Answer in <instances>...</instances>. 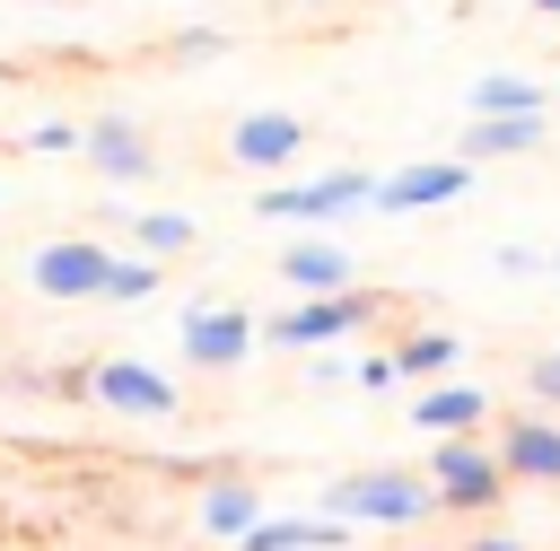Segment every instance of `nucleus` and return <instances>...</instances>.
Returning a JSON list of instances; mask_svg holds the SVG:
<instances>
[{
  "label": "nucleus",
  "instance_id": "1",
  "mask_svg": "<svg viewBox=\"0 0 560 551\" xmlns=\"http://www.w3.org/2000/svg\"><path fill=\"white\" fill-rule=\"evenodd\" d=\"M368 210H376V166H332V175L254 192V219H271V227H341V219H368Z\"/></svg>",
  "mask_w": 560,
  "mask_h": 551
},
{
  "label": "nucleus",
  "instance_id": "2",
  "mask_svg": "<svg viewBox=\"0 0 560 551\" xmlns=\"http://www.w3.org/2000/svg\"><path fill=\"white\" fill-rule=\"evenodd\" d=\"M420 481L438 490V507H446V516H499V499L516 490V481H508V464L490 455V437H429Z\"/></svg>",
  "mask_w": 560,
  "mask_h": 551
},
{
  "label": "nucleus",
  "instance_id": "3",
  "mask_svg": "<svg viewBox=\"0 0 560 551\" xmlns=\"http://www.w3.org/2000/svg\"><path fill=\"white\" fill-rule=\"evenodd\" d=\"M324 516H341V525H420V516H438V490L402 464H368V472L324 481Z\"/></svg>",
  "mask_w": 560,
  "mask_h": 551
},
{
  "label": "nucleus",
  "instance_id": "4",
  "mask_svg": "<svg viewBox=\"0 0 560 551\" xmlns=\"http://www.w3.org/2000/svg\"><path fill=\"white\" fill-rule=\"evenodd\" d=\"M376 306H385L376 289H332V297H298L289 315H262V341H271V350H306V359H315V350H341V341H350L359 324H376Z\"/></svg>",
  "mask_w": 560,
  "mask_h": 551
},
{
  "label": "nucleus",
  "instance_id": "5",
  "mask_svg": "<svg viewBox=\"0 0 560 551\" xmlns=\"http://www.w3.org/2000/svg\"><path fill=\"white\" fill-rule=\"evenodd\" d=\"M175 341H184V359H192V367L228 376V367H245V359L262 350V315H254V306H236V297H192V306H184V324H175Z\"/></svg>",
  "mask_w": 560,
  "mask_h": 551
},
{
  "label": "nucleus",
  "instance_id": "6",
  "mask_svg": "<svg viewBox=\"0 0 560 551\" xmlns=\"http://www.w3.org/2000/svg\"><path fill=\"white\" fill-rule=\"evenodd\" d=\"M105 271H114V245H105V236H52V245H35V262H26L35 297H52V306L105 297Z\"/></svg>",
  "mask_w": 560,
  "mask_h": 551
},
{
  "label": "nucleus",
  "instance_id": "7",
  "mask_svg": "<svg viewBox=\"0 0 560 551\" xmlns=\"http://www.w3.org/2000/svg\"><path fill=\"white\" fill-rule=\"evenodd\" d=\"M298 149H306V122L289 105H245L228 122V166H245V175H289Z\"/></svg>",
  "mask_w": 560,
  "mask_h": 551
},
{
  "label": "nucleus",
  "instance_id": "8",
  "mask_svg": "<svg viewBox=\"0 0 560 551\" xmlns=\"http://www.w3.org/2000/svg\"><path fill=\"white\" fill-rule=\"evenodd\" d=\"M79 157H88L105 184H149V175H158V140L140 131V114H131V105H105V114H88V140H79Z\"/></svg>",
  "mask_w": 560,
  "mask_h": 551
},
{
  "label": "nucleus",
  "instance_id": "9",
  "mask_svg": "<svg viewBox=\"0 0 560 551\" xmlns=\"http://www.w3.org/2000/svg\"><path fill=\"white\" fill-rule=\"evenodd\" d=\"M472 184H481V166H464V157H411V166L376 175V210H385V219H411V210H446V201H464Z\"/></svg>",
  "mask_w": 560,
  "mask_h": 551
},
{
  "label": "nucleus",
  "instance_id": "10",
  "mask_svg": "<svg viewBox=\"0 0 560 551\" xmlns=\"http://www.w3.org/2000/svg\"><path fill=\"white\" fill-rule=\"evenodd\" d=\"M280 289L289 297H332V289H359V254L332 236V227H306L280 245Z\"/></svg>",
  "mask_w": 560,
  "mask_h": 551
},
{
  "label": "nucleus",
  "instance_id": "11",
  "mask_svg": "<svg viewBox=\"0 0 560 551\" xmlns=\"http://www.w3.org/2000/svg\"><path fill=\"white\" fill-rule=\"evenodd\" d=\"M88 394L105 402V411H122V420H175V385H166V367H149V359H96L88 367Z\"/></svg>",
  "mask_w": 560,
  "mask_h": 551
},
{
  "label": "nucleus",
  "instance_id": "12",
  "mask_svg": "<svg viewBox=\"0 0 560 551\" xmlns=\"http://www.w3.org/2000/svg\"><path fill=\"white\" fill-rule=\"evenodd\" d=\"M490 455L508 464V481H560V411H508L490 429Z\"/></svg>",
  "mask_w": 560,
  "mask_h": 551
},
{
  "label": "nucleus",
  "instance_id": "13",
  "mask_svg": "<svg viewBox=\"0 0 560 551\" xmlns=\"http://www.w3.org/2000/svg\"><path fill=\"white\" fill-rule=\"evenodd\" d=\"M411 429H420V437H481V429H490V385H472V376L420 385V394H411Z\"/></svg>",
  "mask_w": 560,
  "mask_h": 551
},
{
  "label": "nucleus",
  "instance_id": "14",
  "mask_svg": "<svg viewBox=\"0 0 560 551\" xmlns=\"http://www.w3.org/2000/svg\"><path fill=\"white\" fill-rule=\"evenodd\" d=\"M192 516H201V534H210V542H245V534H254V525H262L271 507H262V490H254L245 472H210V481H201V507H192Z\"/></svg>",
  "mask_w": 560,
  "mask_h": 551
},
{
  "label": "nucleus",
  "instance_id": "15",
  "mask_svg": "<svg viewBox=\"0 0 560 551\" xmlns=\"http://www.w3.org/2000/svg\"><path fill=\"white\" fill-rule=\"evenodd\" d=\"M464 114L472 122H516V114H551V87L534 70H481L464 87Z\"/></svg>",
  "mask_w": 560,
  "mask_h": 551
},
{
  "label": "nucleus",
  "instance_id": "16",
  "mask_svg": "<svg viewBox=\"0 0 560 551\" xmlns=\"http://www.w3.org/2000/svg\"><path fill=\"white\" fill-rule=\"evenodd\" d=\"M542 140H551V114H516V122H472V114H464L455 157H464V166H508V157H534Z\"/></svg>",
  "mask_w": 560,
  "mask_h": 551
},
{
  "label": "nucleus",
  "instance_id": "17",
  "mask_svg": "<svg viewBox=\"0 0 560 551\" xmlns=\"http://www.w3.org/2000/svg\"><path fill=\"white\" fill-rule=\"evenodd\" d=\"M350 534H359V525H341V516L315 507V516H262L236 551H350Z\"/></svg>",
  "mask_w": 560,
  "mask_h": 551
},
{
  "label": "nucleus",
  "instance_id": "18",
  "mask_svg": "<svg viewBox=\"0 0 560 551\" xmlns=\"http://www.w3.org/2000/svg\"><path fill=\"white\" fill-rule=\"evenodd\" d=\"M394 350V367H402V385H438V376H455L464 367V341L455 332H438V324H411L402 341H385Z\"/></svg>",
  "mask_w": 560,
  "mask_h": 551
},
{
  "label": "nucleus",
  "instance_id": "19",
  "mask_svg": "<svg viewBox=\"0 0 560 551\" xmlns=\"http://www.w3.org/2000/svg\"><path fill=\"white\" fill-rule=\"evenodd\" d=\"M122 236H131V254H149V262H175V254H192V236H201V227H192L184 210H131V227H122Z\"/></svg>",
  "mask_w": 560,
  "mask_h": 551
},
{
  "label": "nucleus",
  "instance_id": "20",
  "mask_svg": "<svg viewBox=\"0 0 560 551\" xmlns=\"http://www.w3.org/2000/svg\"><path fill=\"white\" fill-rule=\"evenodd\" d=\"M166 289V262H149V254H131V245H114V271H105V297L96 306H149Z\"/></svg>",
  "mask_w": 560,
  "mask_h": 551
},
{
  "label": "nucleus",
  "instance_id": "21",
  "mask_svg": "<svg viewBox=\"0 0 560 551\" xmlns=\"http://www.w3.org/2000/svg\"><path fill=\"white\" fill-rule=\"evenodd\" d=\"M79 140H88V122H70V114L26 122V149H35V157H79Z\"/></svg>",
  "mask_w": 560,
  "mask_h": 551
},
{
  "label": "nucleus",
  "instance_id": "22",
  "mask_svg": "<svg viewBox=\"0 0 560 551\" xmlns=\"http://www.w3.org/2000/svg\"><path fill=\"white\" fill-rule=\"evenodd\" d=\"M525 402L534 411H560V350H534L525 359Z\"/></svg>",
  "mask_w": 560,
  "mask_h": 551
},
{
  "label": "nucleus",
  "instance_id": "23",
  "mask_svg": "<svg viewBox=\"0 0 560 551\" xmlns=\"http://www.w3.org/2000/svg\"><path fill=\"white\" fill-rule=\"evenodd\" d=\"M166 61H184V70H192V61H228V35H219V26H184V35L166 44Z\"/></svg>",
  "mask_w": 560,
  "mask_h": 551
},
{
  "label": "nucleus",
  "instance_id": "24",
  "mask_svg": "<svg viewBox=\"0 0 560 551\" xmlns=\"http://www.w3.org/2000/svg\"><path fill=\"white\" fill-rule=\"evenodd\" d=\"M350 385H359V394H394V385H402L394 350H359V359H350Z\"/></svg>",
  "mask_w": 560,
  "mask_h": 551
},
{
  "label": "nucleus",
  "instance_id": "25",
  "mask_svg": "<svg viewBox=\"0 0 560 551\" xmlns=\"http://www.w3.org/2000/svg\"><path fill=\"white\" fill-rule=\"evenodd\" d=\"M490 271H508V280H542V245H490Z\"/></svg>",
  "mask_w": 560,
  "mask_h": 551
},
{
  "label": "nucleus",
  "instance_id": "26",
  "mask_svg": "<svg viewBox=\"0 0 560 551\" xmlns=\"http://www.w3.org/2000/svg\"><path fill=\"white\" fill-rule=\"evenodd\" d=\"M464 551H525V542H516V534H490V525H481V534H472Z\"/></svg>",
  "mask_w": 560,
  "mask_h": 551
},
{
  "label": "nucleus",
  "instance_id": "27",
  "mask_svg": "<svg viewBox=\"0 0 560 551\" xmlns=\"http://www.w3.org/2000/svg\"><path fill=\"white\" fill-rule=\"evenodd\" d=\"M542 271H551V280H560V245H542Z\"/></svg>",
  "mask_w": 560,
  "mask_h": 551
},
{
  "label": "nucleus",
  "instance_id": "28",
  "mask_svg": "<svg viewBox=\"0 0 560 551\" xmlns=\"http://www.w3.org/2000/svg\"><path fill=\"white\" fill-rule=\"evenodd\" d=\"M534 17H551V26H560V0H534Z\"/></svg>",
  "mask_w": 560,
  "mask_h": 551
},
{
  "label": "nucleus",
  "instance_id": "29",
  "mask_svg": "<svg viewBox=\"0 0 560 551\" xmlns=\"http://www.w3.org/2000/svg\"><path fill=\"white\" fill-rule=\"evenodd\" d=\"M35 9H88V0H35Z\"/></svg>",
  "mask_w": 560,
  "mask_h": 551
},
{
  "label": "nucleus",
  "instance_id": "30",
  "mask_svg": "<svg viewBox=\"0 0 560 551\" xmlns=\"http://www.w3.org/2000/svg\"><path fill=\"white\" fill-rule=\"evenodd\" d=\"M0 192H9V184H0Z\"/></svg>",
  "mask_w": 560,
  "mask_h": 551
},
{
  "label": "nucleus",
  "instance_id": "31",
  "mask_svg": "<svg viewBox=\"0 0 560 551\" xmlns=\"http://www.w3.org/2000/svg\"><path fill=\"white\" fill-rule=\"evenodd\" d=\"M420 551H429V542H420Z\"/></svg>",
  "mask_w": 560,
  "mask_h": 551
}]
</instances>
